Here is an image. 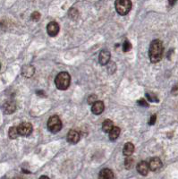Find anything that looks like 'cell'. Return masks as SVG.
<instances>
[{
	"mask_svg": "<svg viewBox=\"0 0 178 179\" xmlns=\"http://www.w3.org/2000/svg\"><path fill=\"white\" fill-rule=\"evenodd\" d=\"M156 118H157L156 115H153L152 117H150V123H149V124H150V125H151V126L154 125V124H155V122H156Z\"/></svg>",
	"mask_w": 178,
	"mask_h": 179,
	"instance_id": "cell-26",
	"label": "cell"
},
{
	"mask_svg": "<svg viewBox=\"0 0 178 179\" xmlns=\"http://www.w3.org/2000/svg\"><path fill=\"white\" fill-rule=\"evenodd\" d=\"M68 15H69V17L71 18V19L75 20L78 17V15H79V13H78V11L75 8H71L69 10V12H68Z\"/></svg>",
	"mask_w": 178,
	"mask_h": 179,
	"instance_id": "cell-19",
	"label": "cell"
},
{
	"mask_svg": "<svg viewBox=\"0 0 178 179\" xmlns=\"http://www.w3.org/2000/svg\"><path fill=\"white\" fill-rule=\"evenodd\" d=\"M117 12L120 15H126L131 11L132 2L130 0H117L115 3Z\"/></svg>",
	"mask_w": 178,
	"mask_h": 179,
	"instance_id": "cell-3",
	"label": "cell"
},
{
	"mask_svg": "<svg viewBox=\"0 0 178 179\" xmlns=\"http://www.w3.org/2000/svg\"><path fill=\"white\" fill-rule=\"evenodd\" d=\"M15 109H16V105L14 101H7L3 106V111L6 115H11L12 113L15 111Z\"/></svg>",
	"mask_w": 178,
	"mask_h": 179,
	"instance_id": "cell-9",
	"label": "cell"
},
{
	"mask_svg": "<svg viewBox=\"0 0 178 179\" xmlns=\"http://www.w3.org/2000/svg\"><path fill=\"white\" fill-rule=\"evenodd\" d=\"M5 179H8V178H5Z\"/></svg>",
	"mask_w": 178,
	"mask_h": 179,
	"instance_id": "cell-31",
	"label": "cell"
},
{
	"mask_svg": "<svg viewBox=\"0 0 178 179\" xmlns=\"http://www.w3.org/2000/svg\"><path fill=\"white\" fill-rule=\"evenodd\" d=\"M47 32L48 34L51 37H55L59 32V25L56 22H51L47 26Z\"/></svg>",
	"mask_w": 178,
	"mask_h": 179,
	"instance_id": "cell-6",
	"label": "cell"
},
{
	"mask_svg": "<svg viewBox=\"0 0 178 179\" xmlns=\"http://www.w3.org/2000/svg\"><path fill=\"white\" fill-rule=\"evenodd\" d=\"M8 135L10 139H16L18 135H19V133H18V129L17 127L15 126H12L10 127L8 131Z\"/></svg>",
	"mask_w": 178,
	"mask_h": 179,
	"instance_id": "cell-18",
	"label": "cell"
},
{
	"mask_svg": "<svg viewBox=\"0 0 178 179\" xmlns=\"http://www.w3.org/2000/svg\"><path fill=\"white\" fill-rule=\"evenodd\" d=\"M172 93L174 95H177L178 94V84H176V85L173 87L172 89Z\"/></svg>",
	"mask_w": 178,
	"mask_h": 179,
	"instance_id": "cell-25",
	"label": "cell"
},
{
	"mask_svg": "<svg viewBox=\"0 0 178 179\" xmlns=\"http://www.w3.org/2000/svg\"><path fill=\"white\" fill-rule=\"evenodd\" d=\"M134 146L132 143H125V146H124V150H123V153L125 156H131L132 154L134 153Z\"/></svg>",
	"mask_w": 178,
	"mask_h": 179,
	"instance_id": "cell-15",
	"label": "cell"
},
{
	"mask_svg": "<svg viewBox=\"0 0 178 179\" xmlns=\"http://www.w3.org/2000/svg\"><path fill=\"white\" fill-rule=\"evenodd\" d=\"M97 102V96L96 95H91L88 98V103L89 104H92L93 105L94 103Z\"/></svg>",
	"mask_w": 178,
	"mask_h": 179,
	"instance_id": "cell-24",
	"label": "cell"
},
{
	"mask_svg": "<svg viewBox=\"0 0 178 179\" xmlns=\"http://www.w3.org/2000/svg\"><path fill=\"white\" fill-rule=\"evenodd\" d=\"M150 170V167L149 164L146 161H141L138 163L137 165V171L139 172V174H141L142 176H147Z\"/></svg>",
	"mask_w": 178,
	"mask_h": 179,
	"instance_id": "cell-8",
	"label": "cell"
},
{
	"mask_svg": "<svg viewBox=\"0 0 178 179\" xmlns=\"http://www.w3.org/2000/svg\"><path fill=\"white\" fill-rule=\"evenodd\" d=\"M163 52H164L163 44L159 40H155L150 43L149 56H150V59L152 63H158L161 60Z\"/></svg>",
	"mask_w": 178,
	"mask_h": 179,
	"instance_id": "cell-1",
	"label": "cell"
},
{
	"mask_svg": "<svg viewBox=\"0 0 178 179\" xmlns=\"http://www.w3.org/2000/svg\"><path fill=\"white\" fill-rule=\"evenodd\" d=\"M146 97H147V99H148L150 101H151V102H159L158 98H157L156 96H154L153 94L147 93L146 94Z\"/></svg>",
	"mask_w": 178,
	"mask_h": 179,
	"instance_id": "cell-22",
	"label": "cell"
},
{
	"mask_svg": "<svg viewBox=\"0 0 178 179\" xmlns=\"http://www.w3.org/2000/svg\"><path fill=\"white\" fill-rule=\"evenodd\" d=\"M138 104H139V105H142V106H146V107H148V103L146 102L145 100H140L138 101Z\"/></svg>",
	"mask_w": 178,
	"mask_h": 179,
	"instance_id": "cell-27",
	"label": "cell"
},
{
	"mask_svg": "<svg viewBox=\"0 0 178 179\" xmlns=\"http://www.w3.org/2000/svg\"><path fill=\"white\" fill-rule=\"evenodd\" d=\"M149 167H150V169L151 171L159 170L162 167L161 160L159 158H153L149 163Z\"/></svg>",
	"mask_w": 178,
	"mask_h": 179,
	"instance_id": "cell-11",
	"label": "cell"
},
{
	"mask_svg": "<svg viewBox=\"0 0 178 179\" xmlns=\"http://www.w3.org/2000/svg\"><path fill=\"white\" fill-rule=\"evenodd\" d=\"M110 60V52L108 51V50H102L100 53V58H99V61H100V64L102 66H105L107 65Z\"/></svg>",
	"mask_w": 178,
	"mask_h": 179,
	"instance_id": "cell-10",
	"label": "cell"
},
{
	"mask_svg": "<svg viewBox=\"0 0 178 179\" xmlns=\"http://www.w3.org/2000/svg\"><path fill=\"white\" fill-rule=\"evenodd\" d=\"M114 177L115 176H114L113 171L108 168L102 169L99 175V179H114Z\"/></svg>",
	"mask_w": 178,
	"mask_h": 179,
	"instance_id": "cell-13",
	"label": "cell"
},
{
	"mask_svg": "<svg viewBox=\"0 0 178 179\" xmlns=\"http://www.w3.org/2000/svg\"><path fill=\"white\" fill-rule=\"evenodd\" d=\"M34 71H35V69H34L33 66H31V65H28V66H25L23 67V69H22V75L24 77H26V78H29V77L33 75Z\"/></svg>",
	"mask_w": 178,
	"mask_h": 179,
	"instance_id": "cell-14",
	"label": "cell"
},
{
	"mask_svg": "<svg viewBox=\"0 0 178 179\" xmlns=\"http://www.w3.org/2000/svg\"><path fill=\"white\" fill-rule=\"evenodd\" d=\"M14 179H23L22 177H15Z\"/></svg>",
	"mask_w": 178,
	"mask_h": 179,
	"instance_id": "cell-29",
	"label": "cell"
},
{
	"mask_svg": "<svg viewBox=\"0 0 178 179\" xmlns=\"http://www.w3.org/2000/svg\"><path fill=\"white\" fill-rule=\"evenodd\" d=\"M120 132H121L120 128L117 127V126H114L113 129L110 131V133H109V139L111 141L117 140L118 138L119 134H120Z\"/></svg>",
	"mask_w": 178,
	"mask_h": 179,
	"instance_id": "cell-17",
	"label": "cell"
},
{
	"mask_svg": "<svg viewBox=\"0 0 178 179\" xmlns=\"http://www.w3.org/2000/svg\"><path fill=\"white\" fill-rule=\"evenodd\" d=\"M48 128L51 133H58L62 129V122L57 116H53L48 121Z\"/></svg>",
	"mask_w": 178,
	"mask_h": 179,
	"instance_id": "cell-4",
	"label": "cell"
},
{
	"mask_svg": "<svg viewBox=\"0 0 178 179\" xmlns=\"http://www.w3.org/2000/svg\"><path fill=\"white\" fill-rule=\"evenodd\" d=\"M114 127V124L110 119L105 120L102 124V130L105 133H110V131Z\"/></svg>",
	"mask_w": 178,
	"mask_h": 179,
	"instance_id": "cell-16",
	"label": "cell"
},
{
	"mask_svg": "<svg viewBox=\"0 0 178 179\" xmlns=\"http://www.w3.org/2000/svg\"><path fill=\"white\" fill-rule=\"evenodd\" d=\"M70 83H71V76L66 72L59 73L55 80V83H56L57 88L61 91L66 90L70 85Z\"/></svg>",
	"mask_w": 178,
	"mask_h": 179,
	"instance_id": "cell-2",
	"label": "cell"
},
{
	"mask_svg": "<svg viewBox=\"0 0 178 179\" xmlns=\"http://www.w3.org/2000/svg\"><path fill=\"white\" fill-rule=\"evenodd\" d=\"M31 18H32V20H33L34 22H38L40 18V14L39 12H33L31 15Z\"/></svg>",
	"mask_w": 178,
	"mask_h": 179,
	"instance_id": "cell-23",
	"label": "cell"
},
{
	"mask_svg": "<svg viewBox=\"0 0 178 179\" xmlns=\"http://www.w3.org/2000/svg\"><path fill=\"white\" fill-rule=\"evenodd\" d=\"M131 49H132V45H131V43L129 42L128 40H125V42L123 43V50L125 52H128L131 50Z\"/></svg>",
	"mask_w": 178,
	"mask_h": 179,
	"instance_id": "cell-21",
	"label": "cell"
},
{
	"mask_svg": "<svg viewBox=\"0 0 178 179\" xmlns=\"http://www.w3.org/2000/svg\"><path fill=\"white\" fill-rule=\"evenodd\" d=\"M40 179H50V178H49V177H46V176H42V177H41Z\"/></svg>",
	"mask_w": 178,
	"mask_h": 179,
	"instance_id": "cell-28",
	"label": "cell"
},
{
	"mask_svg": "<svg viewBox=\"0 0 178 179\" xmlns=\"http://www.w3.org/2000/svg\"><path fill=\"white\" fill-rule=\"evenodd\" d=\"M133 164H134V159H133L132 157H128L127 159L125 160V168H126L127 169L132 168V167H133Z\"/></svg>",
	"mask_w": 178,
	"mask_h": 179,
	"instance_id": "cell-20",
	"label": "cell"
},
{
	"mask_svg": "<svg viewBox=\"0 0 178 179\" xmlns=\"http://www.w3.org/2000/svg\"><path fill=\"white\" fill-rule=\"evenodd\" d=\"M105 109V106H104V103L102 101H97L92 105V108H91V111L94 115H100L102 112Z\"/></svg>",
	"mask_w": 178,
	"mask_h": 179,
	"instance_id": "cell-12",
	"label": "cell"
},
{
	"mask_svg": "<svg viewBox=\"0 0 178 179\" xmlns=\"http://www.w3.org/2000/svg\"><path fill=\"white\" fill-rule=\"evenodd\" d=\"M17 129H18L19 135H22V136H29L32 133V124L27 123V122H23V123L20 124Z\"/></svg>",
	"mask_w": 178,
	"mask_h": 179,
	"instance_id": "cell-5",
	"label": "cell"
},
{
	"mask_svg": "<svg viewBox=\"0 0 178 179\" xmlns=\"http://www.w3.org/2000/svg\"><path fill=\"white\" fill-rule=\"evenodd\" d=\"M80 134L75 130H71L67 134V142L71 144H76L80 141Z\"/></svg>",
	"mask_w": 178,
	"mask_h": 179,
	"instance_id": "cell-7",
	"label": "cell"
},
{
	"mask_svg": "<svg viewBox=\"0 0 178 179\" xmlns=\"http://www.w3.org/2000/svg\"><path fill=\"white\" fill-rule=\"evenodd\" d=\"M0 68H1V64H0Z\"/></svg>",
	"mask_w": 178,
	"mask_h": 179,
	"instance_id": "cell-30",
	"label": "cell"
}]
</instances>
